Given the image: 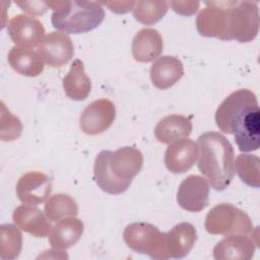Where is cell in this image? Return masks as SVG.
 Listing matches in <instances>:
<instances>
[{
	"label": "cell",
	"mask_w": 260,
	"mask_h": 260,
	"mask_svg": "<svg viewBox=\"0 0 260 260\" xmlns=\"http://www.w3.org/2000/svg\"><path fill=\"white\" fill-rule=\"evenodd\" d=\"M13 222L21 231L37 238H44L51 232L52 225L45 212L37 207L22 204L17 206L12 214Z\"/></svg>",
	"instance_id": "cell-15"
},
{
	"label": "cell",
	"mask_w": 260,
	"mask_h": 260,
	"mask_svg": "<svg viewBox=\"0 0 260 260\" xmlns=\"http://www.w3.org/2000/svg\"><path fill=\"white\" fill-rule=\"evenodd\" d=\"M38 53L50 67H62L74 56L71 38L62 31H51L38 46Z\"/></svg>",
	"instance_id": "cell-10"
},
{
	"label": "cell",
	"mask_w": 260,
	"mask_h": 260,
	"mask_svg": "<svg viewBox=\"0 0 260 260\" xmlns=\"http://www.w3.org/2000/svg\"><path fill=\"white\" fill-rule=\"evenodd\" d=\"M192 132V121L182 115H169L158 121L154 128L156 140L170 144L178 139L188 137Z\"/></svg>",
	"instance_id": "cell-21"
},
{
	"label": "cell",
	"mask_w": 260,
	"mask_h": 260,
	"mask_svg": "<svg viewBox=\"0 0 260 260\" xmlns=\"http://www.w3.org/2000/svg\"><path fill=\"white\" fill-rule=\"evenodd\" d=\"M164 43L159 31L155 28L140 29L132 41V56L140 63H148L159 57Z\"/></svg>",
	"instance_id": "cell-17"
},
{
	"label": "cell",
	"mask_w": 260,
	"mask_h": 260,
	"mask_svg": "<svg viewBox=\"0 0 260 260\" xmlns=\"http://www.w3.org/2000/svg\"><path fill=\"white\" fill-rule=\"evenodd\" d=\"M22 132V124L1 102V140L12 141L17 139Z\"/></svg>",
	"instance_id": "cell-28"
},
{
	"label": "cell",
	"mask_w": 260,
	"mask_h": 260,
	"mask_svg": "<svg viewBox=\"0 0 260 260\" xmlns=\"http://www.w3.org/2000/svg\"><path fill=\"white\" fill-rule=\"evenodd\" d=\"M7 31L12 42L20 48L32 49L39 46L45 38L43 23L31 16L17 14L7 24Z\"/></svg>",
	"instance_id": "cell-11"
},
{
	"label": "cell",
	"mask_w": 260,
	"mask_h": 260,
	"mask_svg": "<svg viewBox=\"0 0 260 260\" xmlns=\"http://www.w3.org/2000/svg\"><path fill=\"white\" fill-rule=\"evenodd\" d=\"M83 230L84 225L81 219L74 216L65 217L52 226L49 243L53 249H68L79 241Z\"/></svg>",
	"instance_id": "cell-19"
},
{
	"label": "cell",
	"mask_w": 260,
	"mask_h": 260,
	"mask_svg": "<svg viewBox=\"0 0 260 260\" xmlns=\"http://www.w3.org/2000/svg\"><path fill=\"white\" fill-rule=\"evenodd\" d=\"M44 212L50 221H59L65 217L76 216L78 205L70 195L56 193L46 200Z\"/></svg>",
	"instance_id": "cell-24"
},
{
	"label": "cell",
	"mask_w": 260,
	"mask_h": 260,
	"mask_svg": "<svg viewBox=\"0 0 260 260\" xmlns=\"http://www.w3.org/2000/svg\"><path fill=\"white\" fill-rule=\"evenodd\" d=\"M260 159L254 154L242 153L235 161V171L241 181L254 188L260 186Z\"/></svg>",
	"instance_id": "cell-27"
},
{
	"label": "cell",
	"mask_w": 260,
	"mask_h": 260,
	"mask_svg": "<svg viewBox=\"0 0 260 260\" xmlns=\"http://www.w3.org/2000/svg\"><path fill=\"white\" fill-rule=\"evenodd\" d=\"M172 9L183 16H190L197 12L200 3L198 1H171Z\"/></svg>",
	"instance_id": "cell-30"
},
{
	"label": "cell",
	"mask_w": 260,
	"mask_h": 260,
	"mask_svg": "<svg viewBox=\"0 0 260 260\" xmlns=\"http://www.w3.org/2000/svg\"><path fill=\"white\" fill-rule=\"evenodd\" d=\"M116 118V108L109 99H99L88 104L79 118V127L87 135H98L108 130Z\"/></svg>",
	"instance_id": "cell-8"
},
{
	"label": "cell",
	"mask_w": 260,
	"mask_h": 260,
	"mask_svg": "<svg viewBox=\"0 0 260 260\" xmlns=\"http://www.w3.org/2000/svg\"><path fill=\"white\" fill-rule=\"evenodd\" d=\"M53 10V26L65 34H83L98 27L105 18L104 8L95 1H47Z\"/></svg>",
	"instance_id": "cell-4"
},
{
	"label": "cell",
	"mask_w": 260,
	"mask_h": 260,
	"mask_svg": "<svg viewBox=\"0 0 260 260\" xmlns=\"http://www.w3.org/2000/svg\"><path fill=\"white\" fill-rule=\"evenodd\" d=\"M259 31V8L257 2L226 1L225 28L220 40L240 43L253 41Z\"/></svg>",
	"instance_id": "cell-5"
},
{
	"label": "cell",
	"mask_w": 260,
	"mask_h": 260,
	"mask_svg": "<svg viewBox=\"0 0 260 260\" xmlns=\"http://www.w3.org/2000/svg\"><path fill=\"white\" fill-rule=\"evenodd\" d=\"M15 4L31 17L43 15L49 8L47 1H15Z\"/></svg>",
	"instance_id": "cell-29"
},
{
	"label": "cell",
	"mask_w": 260,
	"mask_h": 260,
	"mask_svg": "<svg viewBox=\"0 0 260 260\" xmlns=\"http://www.w3.org/2000/svg\"><path fill=\"white\" fill-rule=\"evenodd\" d=\"M18 199L28 205L45 202L52 191L51 179L41 172H28L22 175L16 184Z\"/></svg>",
	"instance_id": "cell-12"
},
{
	"label": "cell",
	"mask_w": 260,
	"mask_h": 260,
	"mask_svg": "<svg viewBox=\"0 0 260 260\" xmlns=\"http://www.w3.org/2000/svg\"><path fill=\"white\" fill-rule=\"evenodd\" d=\"M256 243L245 235L228 236L213 248L216 260H249L254 256Z\"/></svg>",
	"instance_id": "cell-16"
},
{
	"label": "cell",
	"mask_w": 260,
	"mask_h": 260,
	"mask_svg": "<svg viewBox=\"0 0 260 260\" xmlns=\"http://www.w3.org/2000/svg\"><path fill=\"white\" fill-rule=\"evenodd\" d=\"M136 1H106L100 2L109 7V9L115 13H127L133 10Z\"/></svg>",
	"instance_id": "cell-31"
},
{
	"label": "cell",
	"mask_w": 260,
	"mask_h": 260,
	"mask_svg": "<svg viewBox=\"0 0 260 260\" xmlns=\"http://www.w3.org/2000/svg\"><path fill=\"white\" fill-rule=\"evenodd\" d=\"M142 165V152L134 146H124L115 151L102 150L94 159V181L106 193L121 194L129 188Z\"/></svg>",
	"instance_id": "cell-2"
},
{
	"label": "cell",
	"mask_w": 260,
	"mask_h": 260,
	"mask_svg": "<svg viewBox=\"0 0 260 260\" xmlns=\"http://www.w3.org/2000/svg\"><path fill=\"white\" fill-rule=\"evenodd\" d=\"M197 240V232L193 224L180 222L167 233V248L170 258L181 259L187 256Z\"/></svg>",
	"instance_id": "cell-20"
},
{
	"label": "cell",
	"mask_w": 260,
	"mask_h": 260,
	"mask_svg": "<svg viewBox=\"0 0 260 260\" xmlns=\"http://www.w3.org/2000/svg\"><path fill=\"white\" fill-rule=\"evenodd\" d=\"M126 245L138 254L148 255L155 260L170 258L167 248V233H161L148 222H132L123 233Z\"/></svg>",
	"instance_id": "cell-6"
},
{
	"label": "cell",
	"mask_w": 260,
	"mask_h": 260,
	"mask_svg": "<svg viewBox=\"0 0 260 260\" xmlns=\"http://www.w3.org/2000/svg\"><path fill=\"white\" fill-rule=\"evenodd\" d=\"M204 226L207 233L224 237L247 236L253 232V222L250 216L231 203H219L212 207L205 217Z\"/></svg>",
	"instance_id": "cell-7"
},
{
	"label": "cell",
	"mask_w": 260,
	"mask_h": 260,
	"mask_svg": "<svg viewBox=\"0 0 260 260\" xmlns=\"http://www.w3.org/2000/svg\"><path fill=\"white\" fill-rule=\"evenodd\" d=\"M9 65L19 74L35 77L44 70V61L38 51L20 47H12L8 53Z\"/></svg>",
	"instance_id": "cell-22"
},
{
	"label": "cell",
	"mask_w": 260,
	"mask_h": 260,
	"mask_svg": "<svg viewBox=\"0 0 260 260\" xmlns=\"http://www.w3.org/2000/svg\"><path fill=\"white\" fill-rule=\"evenodd\" d=\"M209 183L198 175L186 177L177 191L178 204L189 212H199L209 203Z\"/></svg>",
	"instance_id": "cell-9"
},
{
	"label": "cell",
	"mask_w": 260,
	"mask_h": 260,
	"mask_svg": "<svg viewBox=\"0 0 260 260\" xmlns=\"http://www.w3.org/2000/svg\"><path fill=\"white\" fill-rule=\"evenodd\" d=\"M63 88L66 95L74 101L85 100L91 90L90 78L84 71L83 62L75 59L68 73L63 78Z\"/></svg>",
	"instance_id": "cell-23"
},
{
	"label": "cell",
	"mask_w": 260,
	"mask_h": 260,
	"mask_svg": "<svg viewBox=\"0 0 260 260\" xmlns=\"http://www.w3.org/2000/svg\"><path fill=\"white\" fill-rule=\"evenodd\" d=\"M206 5L196 17L197 30L203 37L220 40L225 28L226 1L206 2Z\"/></svg>",
	"instance_id": "cell-14"
},
{
	"label": "cell",
	"mask_w": 260,
	"mask_h": 260,
	"mask_svg": "<svg viewBox=\"0 0 260 260\" xmlns=\"http://www.w3.org/2000/svg\"><path fill=\"white\" fill-rule=\"evenodd\" d=\"M200 148L198 169L216 191L224 190L235 176V151L231 142L219 132L201 134L197 141Z\"/></svg>",
	"instance_id": "cell-3"
},
{
	"label": "cell",
	"mask_w": 260,
	"mask_h": 260,
	"mask_svg": "<svg viewBox=\"0 0 260 260\" xmlns=\"http://www.w3.org/2000/svg\"><path fill=\"white\" fill-rule=\"evenodd\" d=\"M169 10L167 1L141 0L135 3L133 15L135 19L143 24L151 25L160 20Z\"/></svg>",
	"instance_id": "cell-26"
},
{
	"label": "cell",
	"mask_w": 260,
	"mask_h": 260,
	"mask_svg": "<svg viewBox=\"0 0 260 260\" xmlns=\"http://www.w3.org/2000/svg\"><path fill=\"white\" fill-rule=\"evenodd\" d=\"M200 148L192 139H178L168 146L165 152V165L174 174H182L189 171L196 162Z\"/></svg>",
	"instance_id": "cell-13"
},
{
	"label": "cell",
	"mask_w": 260,
	"mask_h": 260,
	"mask_svg": "<svg viewBox=\"0 0 260 260\" xmlns=\"http://www.w3.org/2000/svg\"><path fill=\"white\" fill-rule=\"evenodd\" d=\"M219 130L233 134L242 152L257 150L260 146V110L256 94L241 88L229 94L215 112Z\"/></svg>",
	"instance_id": "cell-1"
},
{
	"label": "cell",
	"mask_w": 260,
	"mask_h": 260,
	"mask_svg": "<svg viewBox=\"0 0 260 260\" xmlns=\"http://www.w3.org/2000/svg\"><path fill=\"white\" fill-rule=\"evenodd\" d=\"M184 74L183 63L174 56L157 58L150 67V79L158 89H168L178 82Z\"/></svg>",
	"instance_id": "cell-18"
},
{
	"label": "cell",
	"mask_w": 260,
	"mask_h": 260,
	"mask_svg": "<svg viewBox=\"0 0 260 260\" xmlns=\"http://www.w3.org/2000/svg\"><path fill=\"white\" fill-rule=\"evenodd\" d=\"M22 248V235L19 228L4 223L0 226V257L3 260H12L18 257Z\"/></svg>",
	"instance_id": "cell-25"
}]
</instances>
